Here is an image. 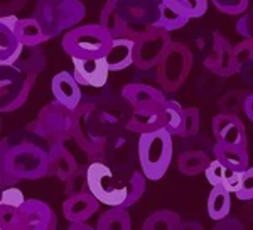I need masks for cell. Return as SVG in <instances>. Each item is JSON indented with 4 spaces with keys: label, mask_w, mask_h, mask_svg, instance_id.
<instances>
[{
    "label": "cell",
    "mask_w": 253,
    "mask_h": 230,
    "mask_svg": "<svg viewBox=\"0 0 253 230\" xmlns=\"http://www.w3.org/2000/svg\"><path fill=\"white\" fill-rule=\"evenodd\" d=\"M235 48V58H236V64L238 69L242 64L253 61V39L252 38H243L242 43H238Z\"/></svg>",
    "instance_id": "obj_42"
},
{
    "label": "cell",
    "mask_w": 253,
    "mask_h": 230,
    "mask_svg": "<svg viewBox=\"0 0 253 230\" xmlns=\"http://www.w3.org/2000/svg\"><path fill=\"white\" fill-rule=\"evenodd\" d=\"M214 230H243L245 225L240 222L238 219H233V217H224V219L216 222V225L213 227Z\"/></svg>",
    "instance_id": "obj_47"
},
{
    "label": "cell",
    "mask_w": 253,
    "mask_h": 230,
    "mask_svg": "<svg viewBox=\"0 0 253 230\" xmlns=\"http://www.w3.org/2000/svg\"><path fill=\"white\" fill-rule=\"evenodd\" d=\"M231 210V193L223 184H214L208 195V215L211 220L218 222L230 215Z\"/></svg>",
    "instance_id": "obj_27"
},
{
    "label": "cell",
    "mask_w": 253,
    "mask_h": 230,
    "mask_svg": "<svg viewBox=\"0 0 253 230\" xmlns=\"http://www.w3.org/2000/svg\"><path fill=\"white\" fill-rule=\"evenodd\" d=\"M19 225V208L0 205V229L2 230H17Z\"/></svg>",
    "instance_id": "obj_40"
},
{
    "label": "cell",
    "mask_w": 253,
    "mask_h": 230,
    "mask_svg": "<svg viewBox=\"0 0 253 230\" xmlns=\"http://www.w3.org/2000/svg\"><path fill=\"white\" fill-rule=\"evenodd\" d=\"M203 64L208 71L221 78H230L238 73V64L235 58V48L219 31H214V43L213 49L203 59Z\"/></svg>",
    "instance_id": "obj_11"
},
{
    "label": "cell",
    "mask_w": 253,
    "mask_h": 230,
    "mask_svg": "<svg viewBox=\"0 0 253 230\" xmlns=\"http://www.w3.org/2000/svg\"><path fill=\"white\" fill-rule=\"evenodd\" d=\"M113 38L100 24H84L69 29L63 36V49L71 58L107 56Z\"/></svg>",
    "instance_id": "obj_7"
},
{
    "label": "cell",
    "mask_w": 253,
    "mask_h": 230,
    "mask_svg": "<svg viewBox=\"0 0 253 230\" xmlns=\"http://www.w3.org/2000/svg\"><path fill=\"white\" fill-rule=\"evenodd\" d=\"M172 44V36L162 27H152L135 38L133 66L138 71H150L159 66Z\"/></svg>",
    "instance_id": "obj_9"
},
{
    "label": "cell",
    "mask_w": 253,
    "mask_h": 230,
    "mask_svg": "<svg viewBox=\"0 0 253 230\" xmlns=\"http://www.w3.org/2000/svg\"><path fill=\"white\" fill-rule=\"evenodd\" d=\"M162 2L189 19L203 17L208 10V0H162Z\"/></svg>",
    "instance_id": "obj_31"
},
{
    "label": "cell",
    "mask_w": 253,
    "mask_h": 230,
    "mask_svg": "<svg viewBox=\"0 0 253 230\" xmlns=\"http://www.w3.org/2000/svg\"><path fill=\"white\" fill-rule=\"evenodd\" d=\"M228 174H230V170H228V168L216 158L211 159L210 166H208L206 171H205V176H206L208 183H210L211 186H214V184H223Z\"/></svg>",
    "instance_id": "obj_38"
},
{
    "label": "cell",
    "mask_w": 253,
    "mask_h": 230,
    "mask_svg": "<svg viewBox=\"0 0 253 230\" xmlns=\"http://www.w3.org/2000/svg\"><path fill=\"white\" fill-rule=\"evenodd\" d=\"M58 2H59V0H58Z\"/></svg>",
    "instance_id": "obj_52"
},
{
    "label": "cell",
    "mask_w": 253,
    "mask_h": 230,
    "mask_svg": "<svg viewBox=\"0 0 253 230\" xmlns=\"http://www.w3.org/2000/svg\"><path fill=\"white\" fill-rule=\"evenodd\" d=\"M110 132L112 130L100 118L93 98H83L81 105L75 110V134H73V139L80 149L91 161H100L107 156Z\"/></svg>",
    "instance_id": "obj_3"
},
{
    "label": "cell",
    "mask_w": 253,
    "mask_h": 230,
    "mask_svg": "<svg viewBox=\"0 0 253 230\" xmlns=\"http://www.w3.org/2000/svg\"><path fill=\"white\" fill-rule=\"evenodd\" d=\"M49 159H47V176H54L66 183L69 176L78 170L80 164L64 144H52L49 146Z\"/></svg>",
    "instance_id": "obj_19"
},
{
    "label": "cell",
    "mask_w": 253,
    "mask_h": 230,
    "mask_svg": "<svg viewBox=\"0 0 253 230\" xmlns=\"http://www.w3.org/2000/svg\"><path fill=\"white\" fill-rule=\"evenodd\" d=\"M236 32L243 38H252L253 39V9H248L245 14L236 20Z\"/></svg>",
    "instance_id": "obj_44"
},
{
    "label": "cell",
    "mask_w": 253,
    "mask_h": 230,
    "mask_svg": "<svg viewBox=\"0 0 253 230\" xmlns=\"http://www.w3.org/2000/svg\"><path fill=\"white\" fill-rule=\"evenodd\" d=\"M15 36L24 46H42L49 39V36L44 32L42 26L34 15L19 19L17 26H15Z\"/></svg>",
    "instance_id": "obj_25"
},
{
    "label": "cell",
    "mask_w": 253,
    "mask_h": 230,
    "mask_svg": "<svg viewBox=\"0 0 253 230\" xmlns=\"http://www.w3.org/2000/svg\"><path fill=\"white\" fill-rule=\"evenodd\" d=\"M89 191V184H88V164L78 166V170L69 176V179L66 181V196L78 195V193Z\"/></svg>",
    "instance_id": "obj_35"
},
{
    "label": "cell",
    "mask_w": 253,
    "mask_h": 230,
    "mask_svg": "<svg viewBox=\"0 0 253 230\" xmlns=\"http://www.w3.org/2000/svg\"><path fill=\"white\" fill-rule=\"evenodd\" d=\"M73 75L80 85L91 88H105L112 73L107 56L101 58H71Z\"/></svg>",
    "instance_id": "obj_13"
},
{
    "label": "cell",
    "mask_w": 253,
    "mask_h": 230,
    "mask_svg": "<svg viewBox=\"0 0 253 230\" xmlns=\"http://www.w3.org/2000/svg\"><path fill=\"white\" fill-rule=\"evenodd\" d=\"M27 0H0V14L10 15L26 7Z\"/></svg>",
    "instance_id": "obj_46"
},
{
    "label": "cell",
    "mask_w": 253,
    "mask_h": 230,
    "mask_svg": "<svg viewBox=\"0 0 253 230\" xmlns=\"http://www.w3.org/2000/svg\"><path fill=\"white\" fill-rule=\"evenodd\" d=\"M98 230H130L132 219L124 207H110V210L103 212L96 222Z\"/></svg>",
    "instance_id": "obj_29"
},
{
    "label": "cell",
    "mask_w": 253,
    "mask_h": 230,
    "mask_svg": "<svg viewBox=\"0 0 253 230\" xmlns=\"http://www.w3.org/2000/svg\"><path fill=\"white\" fill-rule=\"evenodd\" d=\"M98 24H100L112 38L126 36V22H125V19L122 17L118 0H107V3H105L103 9L100 12V22Z\"/></svg>",
    "instance_id": "obj_24"
},
{
    "label": "cell",
    "mask_w": 253,
    "mask_h": 230,
    "mask_svg": "<svg viewBox=\"0 0 253 230\" xmlns=\"http://www.w3.org/2000/svg\"><path fill=\"white\" fill-rule=\"evenodd\" d=\"M243 112H245V115H247L248 118H250V122L253 124V93H248V95L245 97Z\"/></svg>",
    "instance_id": "obj_49"
},
{
    "label": "cell",
    "mask_w": 253,
    "mask_h": 230,
    "mask_svg": "<svg viewBox=\"0 0 253 230\" xmlns=\"http://www.w3.org/2000/svg\"><path fill=\"white\" fill-rule=\"evenodd\" d=\"M213 135L216 142L230 144V146L248 147V135L243 120L238 114L219 112L213 117Z\"/></svg>",
    "instance_id": "obj_14"
},
{
    "label": "cell",
    "mask_w": 253,
    "mask_h": 230,
    "mask_svg": "<svg viewBox=\"0 0 253 230\" xmlns=\"http://www.w3.org/2000/svg\"><path fill=\"white\" fill-rule=\"evenodd\" d=\"M29 129L49 146L64 144L75 134V110L54 100L39 110L38 118L29 125Z\"/></svg>",
    "instance_id": "obj_5"
},
{
    "label": "cell",
    "mask_w": 253,
    "mask_h": 230,
    "mask_svg": "<svg viewBox=\"0 0 253 230\" xmlns=\"http://www.w3.org/2000/svg\"><path fill=\"white\" fill-rule=\"evenodd\" d=\"M172 137L174 135L166 127L138 134L137 158L147 179L157 181L169 170L174 154Z\"/></svg>",
    "instance_id": "obj_4"
},
{
    "label": "cell",
    "mask_w": 253,
    "mask_h": 230,
    "mask_svg": "<svg viewBox=\"0 0 253 230\" xmlns=\"http://www.w3.org/2000/svg\"><path fill=\"white\" fill-rule=\"evenodd\" d=\"M88 184L100 203L128 208L144 196L147 176L142 171H132L130 176L120 178L103 161H91L88 164Z\"/></svg>",
    "instance_id": "obj_1"
},
{
    "label": "cell",
    "mask_w": 253,
    "mask_h": 230,
    "mask_svg": "<svg viewBox=\"0 0 253 230\" xmlns=\"http://www.w3.org/2000/svg\"><path fill=\"white\" fill-rule=\"evenodd\" d=\"M242 178H243V171H230V174L224 179L223 186L226 188L231 195H236V191L242 186Z\"/></svg>",
    "instance_id": "obj_45"
},
{
    "label": "cell",
    "mask_w": 253,
    "mask_h": 230,
    "mask_svg": "<svg viewBox=\"0 0 253 230\" xmlns=\"http://www.w3.org/2000/svg\"><path fill=\"white\" fill-rule=\"evenodd\" d=\"M58 0H38V5L34 9V17L39 20L49 39L56 38L63 32L58 19Z\"/></svg>",
    "instance_id": "obj_23"
},
{
    "label": "cell",
    "mask_w": 253,
    "mask_h": 230,
    "mask_svg": "<svg viewBox=\"0 0 253 230\" xmlns=\"http://www.w3.org/2000/svg\"><path fill=\"white\" fill-rule=\"evenodd\" d=\"M122 97L132 105V109H147V107H161L166 104V92L147 83H128L122 88Z\"/></svg>",
    "instance_id": "obj_15"
},
{
    "label": "cell",
    "mask_w": 253,
    "mask_h": 230,
    "mask_svg": "<svg viewBox=\"0 0 253 230\" xmlns=\"http://www.w3.org/2000/svg\"><path fill=\"white\" fill-rule=\"evenodd\" d=\"M58 227L52 208L36 198H27L19 208L17 230H54Z\"/></svg>",
    "instance_id": "obj_12"
},
{
    "label": "cell",
    "mask_w": 253,
    "mask_h": 230,
    "mask_svg": "<svg viewBox=\"0 0 253 230\" xmlns=\"http://www.w3.org/2000/svg\"><path fill=\"white\" fill-rule=\"evenodd\" d=\"M86 17V5L81 0H59L58 3V19L61 31L76 27Z\"/></svg>",
    "instance_id": "obj_26"
},
{
    "label": "cell",
    "mask_w": 253,
    "mask_h": 230,
    "mask_svg": "<svg viewBox=\"0 0 253 230\" xmlns=\"http://www.w3.org/2000/svg\"><path fill=\"white\" fill-rule=\"evenodd\" d=\"M219 78H221V76L214 75V73H211V71H210V75L203 76L201 80L198 81V86H196V92H198V95L203 97V98L214 95V93L218 92V88H219Z\"/></svg>",
    "instance_id": "obj_39"
},
{
    "label": "cell",
    "mask_w": 253,
    "mask_h": 230,
    "mask_svg": "<svg viewBox=\"0 0 253 230\" xmlns=\"http://www.w3.org/2000/svg\"><path fill=\"white\" fill-rule=\"evenodd\" d=\"M36 80L38 73H32L17 63L0 66V110L5 114L20 109L29 98Z\"/></svg>",
    "instance_id": "obj_8"
},
{
    "label": "cell",
    "mask_w": 253,
    "mask_h": 230,
    "mask_svg": "<svg viewBox=\"0 0 253 230\" xmlns=\"http://www.w3.org/2000/svg\"><path fill=\"white\" fill-rule=\"evenodd\" d=\"M213 154L230 171H245L250 168V156H248L247 147L216 142L213 146Z\"/></svg>",
    "instance_id": "obj_21"
},
{
    "label": "cell",
    "mask_w": 253,
    "mask_h": 230,
    "mask_svg": "<svg viewBox=\"0 0 253 230\" xmlns=\"http://www.w3.org/2000/svg\"><path fill=\"white\" fill-rule=\"evenodd\" d=\"M189 20L191 19L182 15L181 12L174 10L172 7H169L167 3L161 2V14H159L157 27H162V29H166V31L172 32V31H177V29H182Z\"/></svg>",
    "instance_id": "obj_32"
},
{
    "label": "cell",
    "mask_w": 253,
    "mask_h": 230,
    "mask_svg": "<svg viewBox=\"0 0 253 230\" xmlns=\"http://www.w3.org/2000/svg\"><path fill=\"white\" fill-rule=\"evenodd\" d=\"M164 110L167 117L166 129L172 135H177L179 137V132H181V127H182V117H184V109H182V105L179 102L172 100V98H167L164 104Z\"/></svg>",
    "instance_id": "obj_33"
},
{
    "label": "cell",
    "mask_w": 253,
    "mask_h": 230,
    "mask_svg": "<svg viewBox=\"0 0 253 230\" xmlns=\"http://www.w3.org/2000/svg\"><path fill=\"white\" fill-rule=\"evenodd\" d=\"M100 208V200L91 191L68 196L63 203V215L68 222H88Z\"/></svg>",
    "instance_id": "obj_18"
},
{
    "label": "cell",
    "mask_w": 253,
    "mask_h": 230,
    "mask_svg": "<svg viewBox=\"0 0 253 230\" xmlns=\"http://www.w3.org/2000/svg\"><path fill=\"white\" fill-rule=\"evenodd\" d=\"M80 86L81 85L78 83V80L69 71H61L52 76L51 88L54 100H58L59 104L66 105L71 110H76L81 105V102H83Z\"/></svg>",
    "instance_id": "obj_17"
},
{
    "label": "cell",
    "mask_w": 253,
    "mask_h": 230,
    "mask_svg": "<svg viewBox=\"0 0 253 230\" xmlns=\"http://www.w3.org/2000/svg\"><path fill=\"white\" fill-rule=\"evenodd\" d=\"M211 3L226 15H240L250 9V0H211Z\"/></svg>",
    "instance_id": "obj_37"
},
{
    "label": "cell",
    "mask_w": 253,
    "mask_h": 230,
    "mask_svg": "<svg viewBox=\"0 0 253 230\" xmlns=\"http://www.w3.org/2000/svg\"><path fill=\"white\" fill-rule=\"evenodd\" d=\"M201 127V117H199V110L196 107L184 109V117H182V127L179 137H193L199 132Z\"/></svg>",
    "instance_id": "obj_36"
},
{
    "label": "cell",
    "mask_w": 253,
    "mask_h": 230,
    "mask_svg": "<svg viewBox=\"0 0 253 230\" xmlns=\"http://www.w3.org/2000/svg\"><path fill=\"white\" fill-rule=\"evenodd\" d=\"M236 198L242 201H250L253 200V166L243 171L242 178V186L236 191Z\"/></svg>",
    "instance_id": "obj_43"
},
{
    "label": "cell",
    "mask_w": 253,
    "mask_h": 230,
    "mask_svg": "<svg viewBox=\"0 0 253 230\" xmlns=\"http://www.w3.org/2000/svg\"><path fill=\"white\" fill-rule=\"evenodd\" d=\"M210 163H211V159L206 151L191 149V151H184V153L179 154L177 170L186 176H196V174L205 172L206 168L210 166Z\"/></svg>",
    "instance_id": "obj_28"
},
{
    "label": "cell",
    "mask_w": 253,
    "mask_h": 230,
    "mask_svg": "<svg viewBox=\"0 0 253 230\" xmlns=\"http://www.w3.org/2000/svg\"><path fill=\"white\" fill-rule=\"evenodd\" d=\"M49 151L31 141L10 144V139L2 141L0 151V183L2 188L32 181L47 176Z\"/></svg>",
    "instance_id": "obj_2"
},
{
    "label": "cell",
    "mask_w": 253,
    "mask_h": 230,
    "mask_svg": "<svg viewBox=\"0 0 253 230\" xmlns=\"http://www.w3.org/2000/svg\"><path fill=\"white\" fill-rule=\"evenodd\" d=\"M142 230H182V219L172 210H159L147 217Z\"/></svg>",
    "instance_id": "obj_30"
},
{
    "label": "cell",
    "mask_w": 253,
    "mask_h": 230,
    "mask_svg": "<svg viewBox=\"0 0 253 230\" xmlns=\"http://www.w3.org/2000/svg\"><path fill=\"white\" fill-rule=\"evenodd\" d=\"M167 124L164 105L161 107H147V109H133L126 122L125 129L133 134L152 132V130L162 129Z\"/></svg>",
    "instance_id": "obj_16"
},
{
    "label": "cell",
    "mask_w": 253,
    "mask_h": 230,
    "mask_svg": "<svg viewBox=\"0 0 253 230\" xmlns=\"http://www.w3.org/2000/svg\"><path fill=\"white\" fill-rule=\"evenodd\" d=\"M27 198H24V193L19 190L17 186H5L2 188V198H0V205H9V207L20 208L24 205V201Z\"/></svg>",
    "instance_id": "obj_41"
},
{
    "label": "cell",
    "mask_w": 253,
    "mask_h": 230,
    "mask_svg": "<svg viewBox=\"0 0 253 230\" xmlns=\"http://www.w3.org/2000/svg\"><path fill=\"white\" fill-rule=\"evenodd\" d=\"M24 48L15 36V29L0 24V66L14 64L24 53Z\"/></svg>",
    "instance_id": "obj_22"
},
{
    "label": "cell",
    "mask_w": 253,
    "mask_h": 230,
    "mask_svg": "<svg viewBox=\"0 0 253 230\" xmlns=\"http://www.w3.org/2000/svg\"><path fill=\"white\" fill-rule=\"evenodd\" d=\"M69 230H93L91 225H88L86 222H71V225L68 227Z\"/></svg>",
    "instance_id": "obj_50"
},
{
    "label": "cell",
    "mask_w": 253,
    "mask_h": 230,
    "mask_svg": "<svg viewBox=\"0 0 253 230\" xmlns=\"http://www.w3.org/2000/svg\"><path fill=\"white\" fill-rule=\"evenodd\" d=\"M133 49H135V38L120 36L113 38L112 46L107 53V59L112 71H124L133 64Z\"/></svg>",
    "instance_id": "obj_20"
},
{
    "label": "cell",
    "mask_w": 253,
    "mask_h": 230,
    "mask_svg": "<svg viewBox=\"0 0 253 230\" xmlns=\"http://www.w3.org/2000/svg\"><path fill=\"white\" fill-rule=\"evenodd\" d=\"M248 93L240 92V90H231V92L224 93L218 102V109L219 112L224 114H240L243 112V105H245V97Z\"/></svg>",
    "instance_id": "obj_34"
},
{
    "label": "cell",
    "mask_w": 253,
    "mask_h": 230,
    "mask_svg": "<svg viewBox=\"0 0 253 230\" xmlns=\"http://www.w3.org/2000/svg\"><path fill=\"white\" fill-rule=\"evenodd\" d=\"M184 229H198V230H201L203 225L198 224V222H182V230H184Z\"/></svg>",
    "instance_id": "obj_51"
},
{
    "label": "cell",
    "mask_w": 253,
    "mask_h": 230,
    "mask_svg": "<svg viewBox=\"0 0 253 230\" xmlns=\"http://www.w3.org/2000/svg\"><path fill=\"white\" fill-rule=\"evenodd\" d=\"M194 64V53L184 43L170 44L164 59L154 69V80L166 93H174L186 83Z\"/></svg>",
    "instance_id": "obj_6"
},
{
    "label": "cell",
    "mask_w": 253,
    "mask_h": 230,
    "mask_svg": "<svg viewBox=\"0 0 253 230\" xmlns=\"http://www.w3.org/2000/svg\"><path fill=\"white\" fill-rule=\"evenodd\" d=\"M238 73L242 75V80L245 83L250 86V88H253V61H248V63L242 64Z\"/></svg>",
    "instance_id": "obj_48"
},
{
    "label": "cell",
    "mask_w": 253,
    "mask_h": 230,
    "mask_svg": "<svg viewBox=\"0 0 253 230\" xmlns=\"http://www.w3.org/2000/svg\"><path fill=\"white\" fill-rule=\"evenodd\" d=\"M162 0H118L122 17L126 22V36L138 38L156 27Z\"/></svg>",
    "instance_id": "obj_10"
}]
</instances>
